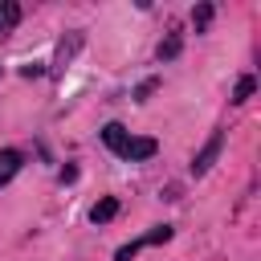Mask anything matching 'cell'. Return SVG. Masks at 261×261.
Listing matches in <instances>:
<instances>
[{"label":"cell","mask_w":261,"mask_h":261,"mask_svg":"<svg viewBox=\"0 0 261 261\" xmlns=\"http://www.w3.org/2000/svg\"><path fill=\"white\" fill-rule=\"evenodd\" d=\"M16 24H20V4L16 0H0V33H8Z\"/></svg>","instance_id":"5"},{"label":"cell","mask_w":261,"mask_h":261,"mask_svg":"<svg viewBox=\"0 0 261 261\" xmlns=\"http://www.w3.org/2000/svg\"><path fill=\"white\" fill-rule=\"evenodd\" d=\"M20 171V151H0V188Z\"/></svg>","instance_id":"6"},{"label":"cell","mask_w":261,"mask_h":261,"mask_svg":"<svg viewBox=\"0 0 261 261\" xmlns=\"http://www.w3.org/2000/svg\"><path fill=\"white\" fill-rule=\"evenodd\" d=\"M114 212H118V200L106 196V200H98V204L90 208V220H94V224H106V220H114Z\"/></svg>","instance_id":"4"},{"label":"cell","mask_w":261,"mask_h":261,"mask_svg":"<svg viewBox=\"0 0 261 261\" xmlns=\"http://www.w3.org/2000/svg\"><path fill=\"white\" fill-rule=\"evenodd\" d=\"M208 20H212V8H208V4H200V8L192 12V24H196V33H200V29L208 24Z\"/></svg>","instance_id":"7"},{"label":"cell","mask_w":261,"mask_h":261,"mask_svg":"<svg viewBox=\"0 0 261 261\" xmlns=\"http://www.w3.org/2000/svg\"><path fill=\"white\" fill-rule=\"evenodd\" d=\"M163 241H171V224H159V228H151L147 237H139V241L122 245V249H118V261H130L139 249H147V245H163Z\"/></svg>","instance_id":"2"},{"label":"cell","mask_w":261,"mask_h":261,"mask_svg":"<svg viewBox=\"0 0 261 261\" xmlns=\"http://www.w3.org/2000/svg\"><path fill=\"white\" fill-rule=\"evenodd\" d=\"M249 94H253V77H241V82H237V90H232V102H245Z\"/></svg>","instance_id":"8"},{"label":"cell","mask_w":261,"mask_h":261,"mask_svg":"<svg viewBox=\"0 0 261 261\" xmlns=\"http://www.w3.org/2000/svg\"><path fill=\"white\" fill-rule=\"evenodd\" d=\"M175 53H179V41H175V37H171L167 45H159V57H175Z\"/></svg>","instance_id":"9"},{"label":"cell","mask_w":261,"mask_h":261,"mask_svg":"<svg viewBox=\"0 0 261 261\" xmlns=\"http://www.w3.org/2000/svg\"><path fill=\"white\" fill-rule=\"evenodd\" d=\"M102 143L118 155V159H151L155 151H159V143L155 139H135V135H126V126H118V122H106L102 126Z\"/></svg>","instance_id":"1"},{"label":"cell","mask_w":261,"mask_h":261,"mask_svg":"<svg viewBox=\"0 0 261 261\" xmlns=\"http://www.w3.org/2000/svg\"><path fill=\"white\" fill-rule=\"evenodd\" d=\"M220 147H224V135H220V130H216V135H212V139H208V143H204V151H200V155H196V159H192V175H204V171H208V167H212V159H216V155H220Z\"/></svg>","instance_id":"3"}]
</instances>
